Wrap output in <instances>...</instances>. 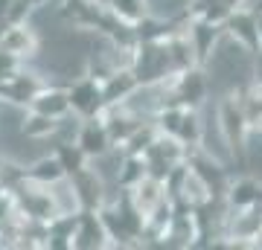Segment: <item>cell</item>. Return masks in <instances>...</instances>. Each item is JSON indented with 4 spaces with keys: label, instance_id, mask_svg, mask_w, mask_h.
<instances>
[{
    "label": "cell",
    "instance_id": "6da1fadb",
    "mask_svg": "<svg viewBox=\"0 0 262 250\" xmlns=\"http://www.w3.org/2000/svg\"><path fill=\"white\" fill-rule=\"evenodd\" d=\"M248 79H251V56L233 38H222L210 58V82L219 90H233L242 87Z\"/></svg>",
    "mask_w": 262,
    "mask_h": 250
},
{
    "label": "cell",
    "instance_id": "7a4b0ae2",
    "mask_svg": "<svg viewBox=\"0 0 262 250\" xmlns=\"http://www.w3.org/2000/svg\"><path fill=\"white\" fill-rule=\"evenodd\" d=\"M248 157H251V169L262 180V134H251V140H248Z\"/></svg>",
    "mask_w": 262,
    "mask_h": 250
},
{
    "label": "cell",
    "instance_id": "3957f363",
    "mask_svg": "<svg viewBox=\"0 0 262 250\" xmlns=\"http://www.w3.org/2000/svg\"><path fill=\"white\" fill-rule=\"evenodd\" d=\"M189 0H155V12L158 15H175L181 6H187Z\"/></svg>",
    "mask_w": 262,
    "mask_h": 250
}]
</instances>
